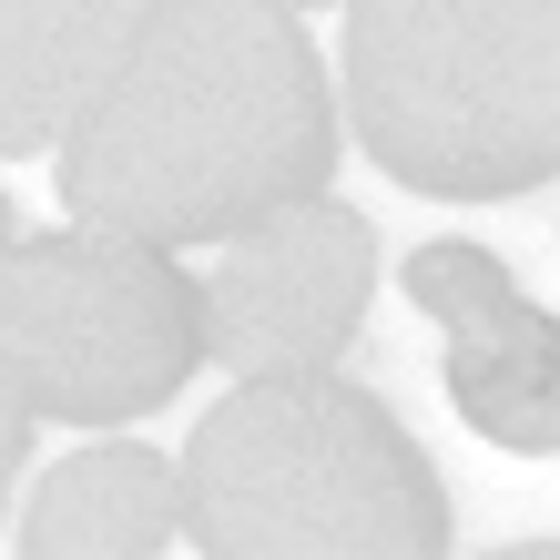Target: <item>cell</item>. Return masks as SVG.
I'll return each instance as SVG.
<instances>
[{"label": "cell", "instance_id": "cell-1", "mask_svg": "<svg viewBox=\"0 0 560 560\" xmlns=\"http://www.w3.org/2000/svg\"><path fill=\"white\" fill-rule=\"evenodd\" d=\"M337 103L285 0H153L113 92L61 133L72 224L133 245H214L235 224L326 194Z\"/></svg>", "mask_w": 560, "mask_h": 560}, {"label": "cell", "instance_id": "cell-2", "mask_svg": "<svg viewBox=\"0 0 560 560\" xmlns=\"http://www.w3.org/2000/svg\"><path fill=\"white\" fill-rule=\"evenodd\" d=\"M184 540L205 560H439L448 489L377 387L235 377L184 439Z\"/></svg>", "mask_w": 560, "mask_h": 560}, {"label": "cell", "instance_id": "cell-3", "mask_svg": "<svg viewBox=\"0 0 560 560\" xmlns=\"http://www.w3.org/2000/svg\"><path fill=\"white\" fill-rule=\"evenodd\" d=\"M347 113L408 194H540L560 163V0H347Z\"/></svg>", "mask_w": 560, "mask_h": 560}, {"label": "cell", "instance_id": "cell-4", "mask_svg": "<svg viewBox=\"0 0 560 560\" xmlns=\"http://www.w3.org/2000/svg\"><path fill=\"white\" fill-rule=\"evenodd\" d=\"M205 368V295L174 245H133L103 224L21 235L0 255V377L31 418L122 428Z\"/></svg>", "mask_w": 560, "mask_h": 560}, {"label": "cell", "instance_id": "cell-5", "mask_svg": "<svg viewBox=\"0 0 560 560\" xmlns=\"http://www.w3.org/2000/svg\"><path fill=\"white\" fill-rule=\"evenodd\" d=\"M194 295H205L214 368H235V377L337 368V347L357 337V316L377 295V235L337 194H295V205L235 224Z\"/></svg>", "mask_w": 560, "mask_h": 560}, {"label": "cell", "instance_id": "cell-6", "mask_svg": "<svg viewBox=\"0 0 560 560\" xmlns=\"http://www.w3.org/2000/svg\"><path fill=\"white\" fill-rule=\"evenodd\" d=\"M408 306L448 337V398L510 458L560 448V326L510 285V266L489 245H418L408 255Z\"/></svg>", "mask_w": 560, "mask_h": 560}, {"label": "cell", "instance_id": "cell-7", "mask_svg": "<svg viewBox=\"0 0 560 560\" xmlns=\"http://www.w3.org/2000/svg\"><path fill=\"white\" fill-rule=\"evenodd\" d=\"M143 21L153 0H0V153H61Z\"/></svg>", "mask_w": 560, "mask_h": 560}, {"label": "cell", "instance_id": "cell-8", "mask_svg": "<svg viewBox=\"0 0 560 560\" xmlns=\"http://www.w3.org/2000/svg\"><path fill=\"white\" fill-rule=\"evenodd\" d=\"M184 540V469H163V448L103 439L31 489L21 550L31 560H153Z\"/></svg>", "mask_w": 560, "mask_h": 560}, {"label": "cell", "instance_id": "cell-9", "mask_svg": "<svg viewBox=\"0 0 560 560\" xmlns=\"http://www.w3.org/2000/svg\"><path fill=\"white\" fill-rule=\"evenodd\" d=\"M21 458H31V398L11 377H0V500H11V479H21Z\"/></svg>", "mask_w": 560, "mask_h": 560}, {"label": "cell", "instance_id": "cell-10", "mask_svg": "<svg viewBox=\"0 0 560 560\" xmlns=\"http://www.w3.org/2000/svg\"><path fill=\"white\" fill-rule=\"evenodd\" d=\"M11 245H21V235H11V194H0V255H11Z\"/></svg>", "mask_w": 560, "mask_h": 560}, {"label": "cell", "instance_id": "cell-11", "mask_svg": "<svg viewBox=\"0 0 560 560\" xmlns=\"http://www.w3.org/2000/svg\"><path fill=\"white\" fill-rule=\"evenodd\" d=\"M285 11H295V0H285Z\"/></svg>", "mask_w": 560, "mask_h": 560}]
</instances>
